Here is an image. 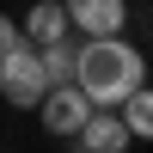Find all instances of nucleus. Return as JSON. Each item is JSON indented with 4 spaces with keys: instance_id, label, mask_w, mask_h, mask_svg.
<instances>
[{
    "instance_id": "nucleus-1",
    "label": "nucleus",
    "mask_w": 153,
    "mask_h": 153,
    "mask_svg": "<svg viewBox=\"0 0 153 153\" xmlns=\"http://www.w3.org/2000/svg\"><path fill=\"white\" fill-rule=\"evenodd\" d=\"M74 86L92 98V110H117L135 86H147V55L129 37H80L74 43Z\"/></svg>"
},
{
    "instance_id": "nucleus-2",
    "label": "nucleus",
    "mask_w": 153,
    "mask_h": 153,
    "mask_svg": "<svg viewBox=\"0 0 153 153\" xmlns=\"http://www.w3.org/2000/svg\"><path fill=\"white\" fill-rule=\"evenodd\" d=\"M43 92H49L43 55L19 37V43L0 55V104H12V110H37V98H43Z\"/></svg>"
},
{
    "instance_id": "nucleus-3",
    "label": "nucleus",
    "mask_w": 153,
    "mask_h": 153,
    "mask_svg": "<svg viewBox=\"0 0 153 153\" xmlns=\"http://www.w3.org/2000/svg\"><path fill=\"white\" fill-rule=\"evenodd\" d=\"M86 117H92V98H86L80 86H74V80L49 86V92L37 98V123H43V135H55V141H74Z\"/></svg>"
},
{
    "instance_id": "nucleus-4",
    "label": "nucleus",
    "mask_w": 153,
    "mask_h": 153,
    "mask_svg": "<svg viewBox=\"0 0 153 153\" xmlns=\"http://www.w3.org/2000/svg\"><path fill=\"white\" fill-rule=\"evenodd\" d=\"M61 6H68L74 37H129V19H135L129 0H61Z\"/></svg>"
},
{
    "instance_id": "nucleus-5",
    "label": "nucleus",
    "mask_w": 153,
    "mask_h": 153,
    "mask_svg": "<svg viewBox=\"0 0 153 153\" xmlns=\"http://www.w3.org/2000/svg\"><path fill=\"white\" fill-rule=\"evenodd\" d=\"M74 147L80 153H129V129H123V117L117 110H92V117L80 123V135H74Z\"/></svg>"
},
{
    "instance_id": "nucleus-6",
    "label": "nucleus",
    "mask_w": 153,
    "mask_h": 153,
    "mask_svg": "<svg viewBox=\"0 0 153 153\" xmlns=\"http://www.w3.org/2000/svg\"><path fill=\"white\" fill-rule=\"evenodd\" d=\"M19 37L31 49H49V43H68V6H61V0H37L31 12H25V25H19Z\"/></svg>"
},
{
    "instance_id": "nucleus-7",
    "label": "nucleus",
    "mask_w": 153,
    "mask_h": 153,
    "mask_svg": "<svg viewBox=\"0 0 153 153\" xmlns=\"http://www.w3.org/2000/svg\"><path fill=\"white\" fill-rule=\"evenodd\" d=\"M117 117H123V129H129V141H153V92L147 86H135V92L123 98Z\"/></svg>"
},
{
    "instance_id": "nucleus-8",
    "label": "nucleus",
    "mask_w": 153,
    "mask_h": 153,
    "mask_svg": "<svg viewBox=\"0 0 153 153\" xmlns=\"http://www.w3.org/2000/svg\"><path fill=\"white\" fill-rule=\"evenodd\" d=\"M37 55H43V74H49V86L74 80V37H68V43H49V49H37Z\"/></svg>"
},
{
    "instance_id": "nucleus-9",
    "label": "nucleus",
    "mask_w": 153,
    "mask_h": 153,
    "mask_svg": "<svg viewBox=\"0 0 153 153\" xmlns=\"http://www.w3.org/2000/svg\"><path fill=\"white\" fill-rule=\"evenodd\" d=\"M12 43H19V19H6V12H0V55H6Z\"/></svg>"
}]
</instances>
